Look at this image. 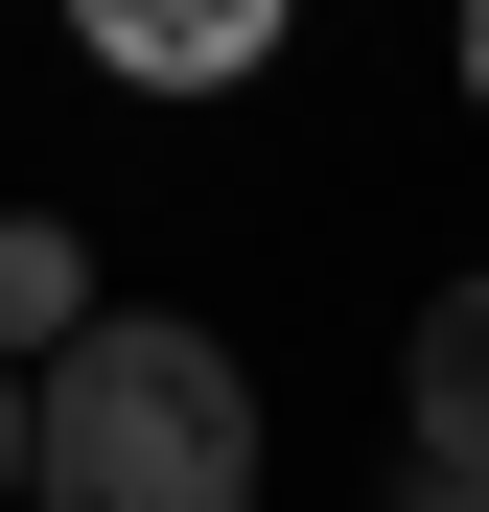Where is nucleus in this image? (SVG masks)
Here are the masks:
<instances>
[{
	"mask_svg": "<svg viewBox=\"0 0 489 512\" xmlns=\"http://www.w3.org/2000/svg\"><path fill=\"white\" fill-rule=\"evenodd\" d=\"M24 512H257V373L210 326L94 303V350L24 373Z\"/></svg>",
	"mask_w": 489,
	"mask_h": 512,
	"instance_id": "obj_1",
	"label": "nucleus"
},
{
	"mask_svg": "<svg viewBox=\"0 0 489 512\" xmlns=\"http://www.w3.org/2000/svg\"><path fill=\"white\" fill-rule=\"evenodd\" d=\"M396 443H420V489H489V280L396 326Z\"/></svg>",
	"mask_w": 489,
	"mask_h": 512,
	"instance_id": "obj_2",
	"label": "nucleus"
},
{
	"mask_svg": "<svg viewBox=\"0 0 489 512\" xmlns=\"http://www.w3.org/2000/svg\"><path fill=\"white\" fill-rule=\"evenodd\" d=\"M94 70L117 94H233V70H280V0H94Z\"/></svg>",
	"mask_w": 489,
	"mask_h": 512,
	"instance_id": "obj_3",
	"label": "nucleus"
},
{
	"mask_svg": "<svg viewBox=\"0 0 489 512\" xmlns=\"http://www.w3.org/2000/svg\"><path fill=\"white\" fill-rule=\"evenodd\" d=\"M70 350H94V233L0 210V373H70Z\"/></svg>",
	"mask_w": 489,
	"mask_h": 512,
	"instance_id": "obj_4",
	"label": "nucleus"
},
{
	"mask_svg": "<svg viewBox=\"0 0 489 512\" xmlns=\"http://www.w3.org/2000/svg\"><path fill=\"white\" fill-rule=\"evenodd\" d=\"M0 512H24V373H0Z\"/></svg>",
	"mask_w": 489,
	"mask_h": 512,
	"instance_id": "obj_5",
	"label": "nucleus"
},
{
	"mask_svg": "<svg viewBox=\"0 0 489 512\" xmlns=\"http://www.w3.org/2000/svg\"><path fill=\"white\" fill-rule=\"evenodd\" d=\"M396 512H489V489H396Z\"/></svg>",
	"mask_w": 489,
	"mask_h": 512,
	"instance_id": "obj_6",
	"label": "nucleus"
},
{
	"mask_svg": "<svg viewBox=\"0 0 489 512\" xmlns=\"http://www.w3.org/2000/svg\"><path fill=\"white\" fill-rule=\"evenodd\" d=\"M466 94H489V24H466Z\"/></svg>",
	"mask_w": 489,
	"mask_h": 512,
	"instance_id": "obj_7",
	"label": "nucleus"
}]
</instances>
